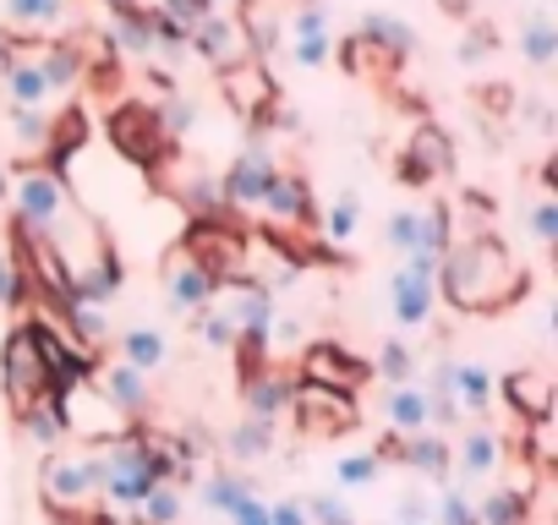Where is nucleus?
<instances>
[{
  "label": "nucleus",
  "mask_w": 558,
  "mask_h": 525,
  "mask_svg": "<svg viewBox=\"0 0 558 525\" xmlns=\"http://www.w3.org/2000/svg\"><path fill=\"white\" fill-rule=\"evenodd\" d=\"M121 291H126L121 257H116V252H99L94 262H83V269L66 274V296H61V302H72V307H110Z\"/></svg>",
  "instance_id": "nucleus-14"
},
{
  "label": "nucleus",
  "mask_w": 558,
  "mask_h": 525,
  "mask_svg": "<svg viewBox=\"0 0 558 525\" xmlns=\"http://www.w3.org/2000/svg\"><path fill=\"white\" fill-rule=\"evenodd\" d=\"M12 192V175H7V164H0V197H7Z\"/></svg>",
  "instance_id": "nucleus-56"
},
{
  "label": "nucleus",
  "mask_w": 558,
  "mask_h": 525,
  "mask_svg": "<svg viewBox=\"0 0 558 525\" xmlns=\"http://www.w3.org/2000/svg\"><path fill=\"white\" fill-rule=\"evenodd\" d=\"M45 503L56 514H88L99 503V443L83 449H50L45 471H39Z\"/></svg>",
  "instance_id": "nucleus-2"
},
{
  "label": "nucleus",
  "mask_w": 558,
  "mask_h": 525,
  "mask_svg": "<svg viewBox=\"0 0 558 525\" xmlns=\"http://www.w3.org/2000/svg\"><path fill=\"white\" fill-rule=\"evenodd\" d=\"M438 296L454 313L493 318V313H504V307H514L525 296V269L504 252V241L493 230L454 235L449 252L438 257Z\"/></svg>",
  "instance_id": "nucleus-1"
},
{
  "label": "nucleus",
  "mask_w": 558,
  "mask_h": 525,
  "mask_svg": "<svg viewBox=\"0 0 558 525\" xmlns=\"http://www.w3.org/2000/svg\"><path fill=\"white\" fill-rule=\"evenodd\" d=\"M329 34V7L324 0H307V7L291 17V39H324Z\"/></svg>",
  "instance_id": "nucleus-48"
},
{
  "label": "nucleus",
  "mask_w": 558,
  "mask_h": 525,
  "mask_svg": "<svg viewBox=\"0 0 558 525\" xmlns=\"http://www.w3.org/2000/svg\"><path fill=\"white\" fill-rule=\"evenodd\" d=\"M476 525H531V503L520 487H493L476 503Z\"/></svg>",
  "instance_id": "nucleus-34"
},
{
  "label": "nucleus",
  "mask_w": 558,
  "mask_h": 525,
  "mask_svg": "<svg viewBox=\"0 0 558 525\" xmlns=\"http://www.w3.org/2000/svg\"><path fill=\"white\" fill-rule=\"evenodd\" d=\"M257 487H252V476H241V471H208L203 476V487H197V498H203V509L208 514H230L241 498H252Z\"/></svg>",
  "instance_id": "nucleus-32"
},
{
  "label": "nucleus",
  "mask_w": 558,
  "mask_h": 525,
  "mask_svg": "<svg viewBox=\"0 0 558 525\" xmlns=\"http://www.w3.org/2000/svg\"><path fill=\"white\" fill-rule=\"evenodd\" d=\"M384 383H416V373H422V356L411 351V340H384V351H378V362H367Z\"/></svg>",
  "instance_id": "nucleus-39"
},
{
  "label": "nucleus",
  "mask_w": 558,
  "mask_h": 525,
  "mask_svg": "<svg viewBox=\"0 0 558 525\" xmlns=\"http://www.w3.org/2000/svg\"><path fill=\"white\" fill-rule=\"evenodd\" d=\"M405 520H422V525H433V498L427 492H411V498H400V525Z\"/></svg>",
  "instance_id": "nucleus-53"
},
{
  "label": "nucleus",
  "mask_w": 558,
  "mask_h": 525,
  "mask_svg": "<svg viewBox=\"0 0 558 525\" xmlns=\"http://www.w3.org/2000/svg\"><path fill=\"white\" fill-rule=\"evenodd\" d=\"M23 296H28V274H23V262H17V252L0 246V307H23Z\"/></svg>",
  "instance_id": "nucleus-44"
},
{
  "label": "nucleus",
  "mask_w": 558,
  "mask_h": 525,
  "mask_svg": "<svg viewBox=\"0 0 558 525\" xmlns=\"http://www.w3.org/2000/svg\"><path fill=\"white\" fill-rule=\"evenodd\" d=\"M17 432L34 443V449H61L66 443V427H61V411H56V394L50 400H39V405H28V411H17Z\"/></svg>",
  "instance_id": "nucleus-29"
},
{
  "label": "nucleus",
  "mask_w": 558,
  "mask_h": 525,
  "mask_svg": "<svg viewBox=\"0 0 558 525\" xmlns=\"http://www.w3.org/2000/svg\"><path fill=\"white\" fill-rule=\"evenodd\" d=\"M110 143H116V154L126 164H143V170L159 164V154H170V143H165V132L154 121V105H137V99L110 110Z\"/></svg>",
  "instance_id": "nucleus-9"
},
{
  "label": "nucleus",
  "mask_w": 558,
  "mask_h": 525,
  "mask_svg": "<svg viewBox=\"0 0 558 525\" xmlns=\"http://www.w3.org/2000/svg\"><path fill=\"white\" fill-rule=\"evenodd\" d=\"M34 56H39V72H45L50 94H72L83 83V50L77 45H45Z\"/></svg>",
  "instance_id": "nucleus-31"
},
{
  "label": "nucleus",
  "mask_w": 558,
  "mask_h": 525,
  "mask_svg": "<svg viewBox=\"0 0 558 525\" xmlns=\"http://www.w3.org/2000/svg\"><path fill=\"white\" fill-rule=\"evenodd\" d=\"M121 362L137 373H159L170 362V340L148 323H132V329H121Z\"/></svg>",
  "instance_id": "nucleus-28"
},
{
  "label": "nucleus",
  "mask_w": 558,
  "mask_h": 525,
  "mask_svg": "<svg viewBox=\"0 0 558 525\" xmlns=\"http://www.w3.org/2000/svg\"><path fill=\"white\" fill-rule=\"evenodd\" d=\"M378 411H384V427L395 438H411V432H427L433 427V394H427V383H389Z\"/></svg>",
  "instance_id": "nucleus-21"
},
{
  "label": "nucleus",
  "mask_w": 558,
  "mask_h": 525,
  "mask_svg": "<svg viewBox=\"0 0 558 525\" xmlns=\"http://www.w3.org/2000/svg\"><path fill=\"white\" fill-rule=\"evenodd\" d=\"M110 50H121V56H154V28H148V7H137V0H126V7H116V23H110Z\"/></svg>",
  "instance_id": "nucleus-27"
},
{
  "label": "nucleus",
  "mask_w": 558,
  "mask_h": 525,
  "mask_svg": "<svg viewBox=\"0 0 558 525\" xmlns=\"http://www.w3.org/2000/svg\"><path fill=\"white\" fill-rule=\"evenodd\" d=\"M356 39H362L378 61H411V56H416V28H411L405 17H395V12H367L362 28H356Z\"/></svg>",
  "instance_id": "nucleus-22"
},
{
  "label": "nucleus",
  "mask_w": 558,
  "mask_h": 525,
  "mask_svg": "<svg viewBox=\"0 0 558 525\" xmlns=\"http://www.w3.org/2000/svg\"><path fill=\"white\" fill-rule=\"evenodd\" d=\"M181 509H186V492H181V481H154L148 487V498L132 509L143 525H175L181 520Z\"/></svg>",
  "instance_id": "nucleus-37"
},
{
  "label": "nucleus",
  "mask_w": 558,
  "mask_h": 525,
  "mask_svg": "<svg viewBox=\"0 0 558 525\" xmlns=\"http://www.w3.org/2000/svg\"><path fill=\"white\" fill-rule=\"evenodd\" d=\"M181 203L197 213V219H225L230 208H225V192H219V175H192L186 186H181Z\"/></svg>",
  "instance_id": "nucleus-40"
},
{
  "label": "nucleus",
  "mask_w": 558,
  "mask_h": 525,
  "mask_svg": "<svg viewBox=\"0 0 558 525\" xmlns=\"http://www.w3.org/2000/svg\"><path fill=\"white\" fill-rule=\"evenodd\" d=\"M405 525H422V520H405Z\"/></svg>",
  "instance_id": "nucleus-58"
},
{
  "label": "nucleus",
  "mask_w": 558,
  "mask_h": 525,
  "mask_svg": "<svg viewBox=\"0 0 558 525\" xmlns=\"http://www.w3.org/2000/svg\"><path fill=\"white\" fill-rule=\"evenodd\" d=\"M225 520H230V525H268V498H257V492H252V498H241Z\"/></svg>",
  "instance_id": "nucleus-52"
},
{
  "label": "nucleus",
  "mask_w": 558,
  "mask_h": 525,
  "mask_svg": "<svg viewBox=\"0 0 558 525\" xmlns=\"http://www.w3.org/2000/svg\"><path fill=\"white\" fill-rule=\"evenodd\" d=\"M257 213L274 224V235L313 230V224H318V213H313V186H307V175H296V170H279V175L268 181V192H263Z\"/></svg>",
  "instance_id": "nucleus-10"
},
{
  "label": "nucleus",
  "mask_w": 558,
  "mask_h": 525,
  "mask_svg": "<svg viewBox=\"0 0 558 525\" xmlns=\"http://www.w3.org/2000/svg\"><path fill=\"white\" fill-rule=\"evenodd\" d=\"M94 383L105 389V400H110V405H116L126 422H143V416H148V405H154L148 373L126 367L121 356H116V362H105V367H94Z\"/></svg>",
  "instance_id": "nucleus-20"
},
{
  "label": "nucleus",
  "mask_w": 558,
  "mask_h": 525,
  "mask_svg": "<svg viewBox=\"0 0 558 525\" xmlns=\"http://www.w3.org/2000/svg\"><path fill=\"white\" fill-rule=\"evenodd\" d=\"M438 307V262L433 257H405L400 269L389 274V313L405 334L427 329Z\"/></svg>",
  "instance_id": "nucleus-6"
},
{
  "label": "nucleus",
  "mask_w": 558,
  "mask_h": 525,
  "mask_svg": "<svg viewBox=\"0 0 558 525\" xmlns=\"http://www.w3.org/2000/svg\"><path fill=\"white\" fill-rule=\"evenodd\" d=\"M291 416H296L302 438H340V432H351L362 422L356 394H335V389H318V383H302L291 394Z\"/></svg>",
  "instance_id": "nucleus-8"
},
{
  "label": "nucleus",
  "mask_w": 558,
  "mask_h": 525,
  "mask_svg": "<svg viewBox=\"0 0 558 525\" xmlns=\"http://www.w3.org/2000/svg\"><path fill=\"white\" fill-rule=\"evenodd\" d=\"M531 235H536L542 246L558 241V203H553V197H542V203L531 208Z\"/></svg>",
  "instance_id": "nucleus-50"
},
{
  "label": "nucleus",
  "mask_w": 558,
  "mask_h": 525,
  "mask_svg": "<svg viewBox=\"0 0 558 525\" xmlns=\"http://www.w3.org/2000/svg\"><path fill=\"white\" fill-rule=\"evenodd\" d=\"M0 77H7L12 105H23V110H45V105H50V83H45V72H39V56H28L23 45L12 50L7 66H0Z\"/></svg>",
  "instance_id": "nucleus-23"
},
{
  "label": "nucleus",
  "mask_w": 558,
  "mask_h": 525,
  "mask_svg": "<svg viewBox=\"0 0 558 525\" xmlns=\"http://www.w3.org/2000/svg\"><path fill=\"white\" fill-rule=\"evenodd\" d=\"M449 432H438V427H427V432H411V438H389V443H378V454L384 460H395V465H405V471H416V476H427V481H449Z\"/></svg>",
  "instance_id": "nucleus-13"
},
{
  "label": "nucleus",
  "mask_w": 558,
  "mask_h": 525,
  "mask_svg": "<svg viewBox=\"0 0 558 525\" xmlns=\"http://www.w3.org/2000/svg\"><path fill=\"white\" fill-rule=\"evenodd\" d=\"M279 443V422H257V416H241L230 432H225V454L235 465H263Z\"/></svg>",
  "instance_id": "nucleus-25"
},
{
  "label": "nucleus",
  "mask_w": 558,
  "mask_h": 525,
  "mask_svg": "<svg viewBox=\"0 0 558 525\" xmlns=\"http://www.w3.org/2000/svg\"><path fill=\"white\" fill-rule=\"evenodd\" d=\"M498 389H504V400H509L520 416H531V422H547V411H553V378H547V373L525 367V373H509Z\"/></svg>",
  "instance_id": "nucleus-26"
},
{
  "label": "nucleus",
  "mask_w": 558,
  "mask_h": 525,
  "mask_svg": "<svg viewBox=\"0 0 558 525\" xmlns=\"http://www.w3.org/2000/svg\"><path fill=\"white\" fill-rule=\"evenodd\" d=\"M291 56H296V66L318 72V66H329V56H335V39H329V34H324V39H291Z\"/></svg>",
  "instance_id": "nucleus-49"
},
{
  "label": "nucleus",
  "mask_w": 558,
  "mask_h": 525,
  "mask_svg": "<svg viewBox=\"0 0 558 525\" xmlns=\"http://www.w3.org/2000/svg\"><path fill=\"white\" fill-rule=\"evenodd\" d=\"M105 7H110V12H116V7H126V0H105Z\"/></svg>",
  "instance_id": "nucleus-57"
},
{
  "label": "nucleus",
  "mask_w": 558,
  "mask_h": 525,
  "mask_svg": "<svg viewBox=\"0 0 558 525\" xmlns=\"http://www.w3.org/2000/svg\"><path fill=\"white\" fill-rule=\"evenodd\" d=\"M268 525H313V520H307V503L302 498H274L268 503Z\"/></svg>",
  "instance_id": "nucleus-51"
},
{
  "label": "nucleus",
  "mask_w": 558,
  "mask_h": 525,
  "mask_svg": "<svg viewBox=\"0 0 558 525\" xmlns=\"http://www.w3.org/2000/svg\"><path fill=\"white\" fill-rule=\"evenodd\" d=\"M384 476V454L378 449H362V454H340L335 460V481L340 487H373Z\"/></svg>",
  "instance_id": "nucleus-42"
},
{
  "label": "nucleus",
  "mask_w": 558,
  "mask_h": 525,
  "mask_svg": "<svg viewBox=\"0 0 558 525\" xmlns=\"http://www.w3.org/2000/svg\"><path fill=\"white\" fill-rule=\"evenodd\" d=\"M411 241H416V208L389 213V219H384V246L400 252V257H411Z\"/></svg>",
  "instance_id": "nucleus-47"
},
{
  "label": "nucleus",
  "mask_w": 558,
  "mask_h": 525,
  "mask_svg": "<svg viewBox=\"0 0 558 525\" xmlns=\"http://www.w3.org/2000/svg\"><path fill=\"white\" fill-rule=\"evenodd\" d=\"M186 50L192 56H203L214 72H225V66H235V61H246V34H241V17H208V23H197L192 34H186Z\"/></svg>",
  "instance_id": "nucleus-19"
},
{
  "label": "nucleus",
  "mask_w": 558,
  "mask_h": 525,
  "mask_svg": "<svg viewBox=\"0 0 558 525\" xmlns=\"http://www.w3.org/2000/svg\"><path fill=\"white\" fill-rule=\"evenodd\" d=\"M291 394H296V383L279 373V367H246V378H241V411L246 416H257V422H279V416H291Z\"/></svg>",
  "instance_id": "nucleus-18"
},
{
  "label": "nucleus",
  "mask_w": 558,
  "mask_h": 525,
  "mask_svg": "<svg viewBox=\"0 0 558 525\" xmlns=\"http://www.w3.org/2000/svg\"><path fill=\"white\" fill-rule=\"evenodd\" d=\"M454 170V148L438 126H416L405 154H400V181L405 186H427V181H444Z\"/></svg>",
  "instance_id": "nucleus-16"
},
{
  "label": "nucleus",
  "mask_w": 558,
  "mask_h": 525,
  "mask_svg": "<svg viewBox=\"0 0 558 525\" xmlns=\"http://www.w3.org/2000/svg\"><path fill=\"white\" fill-rule=\"evenodd\" d=\"M449 394L460 400L465 416H482V411H493V400H498V378H493L482 362H449Z\"/></svg>",
  "instance_id": "nucleus-24"
},
{
  "label": "nucleus",
  "mask_w": 558,
  "mask_h": 525,
  "mask_svg": "<svg viewBox=\"0 0 558 525\" xmlns=\"http://www.w3.org/2000/svg\"><path fill=\"white\" fill-rule=\"evenodd\" d=\"M154 121H159L165 143H186V137H192V126H197V105H192L186 94L165 88V99L154 105Z\"/></svg>",
  "instance_id": "nucleus-36"
},
{
  "label": "nucleus",
  "mask_w": 558,
  "mask_h": 525,
  "mask_svg": "<svg viewBox=\"0 0 558 525\" xmlns=\"http://www.w3.org/2000/svg\"><path fill=\"white\" fill-rule=\"evenodd\" d=\"M12 50H17V39H12L7 28H0V66H7V61H12Z\"/></svg>",
  "instance_id": "nucleus-55"
},
{
  "label": "nucleus",
  "mask_w": 558,
  "mask_h": 525,
  "mask_svg": "<svg viewBox=\"0 0 558 525\" xmlns=\"http://www.w3.org/2000/svg\"><path fill=\"white\" fill-rule=\"evenodd\" d=\"M498 465H504V438L482 422H465L449 449V471H460V481H487Z\"/></svg>",
  "instance_id": "nucleus-17"
},
{
  "label": "nucleus",
  "mask_w": 558,
  "mask_h": 525,
  "mask_svg": "<svg viewBox=\"0 0 558 525\" xmlns=\"http://www.w3.org/2000/svg\"><path fill=\"white\" fill-rule=\"evenodd\" d=\"M433 525H476V503H471V492L454 487V481H444L438 498H433Z\"/></svg>",
  "instance_id": "nucleus-43"
},
{
  "label": "nucleus",
  "mask_w": 558,
  "mask_h": 525,
  "mask_svg": "<svg viewBox=\"0 0 558 525\" xmlns=\"http://www.w3.org/2000/svg\"><path fill=\"white\" fill-rule=\"evenodd\" d=\"M56 411H61L66 438H77V443H110V438H121V432L132 427V422L105 400V389L94 383V373L61 383V389H56Z\"/></svg>",
  "instance_id": "nucleus-4"
},
{
  "label": "nucleus",
  "mask_w": 558,
  "mask_h": 525,
  "mask_svg": "<svg viewBox=\"0 0 558 525\" xmlns=\"http://www.w3.org/2000/svg\"><path fill=\"white\" fill-rule=\"evenodd\" d=\"M7 197L17 208V230L23 235H50L66 219V208L77 203L72 186H66V175L56 164H28L23 175H12V192Z\"/></svg>",
  "instance_id": "nucleus-3"
},
{
  "label": "nucleus",
  "mask_w": 558,
  "mask_h": 525,
  "mask_svg": "<svg viewBox=\"0 0 558 525\" xmlns=\"http://www.w3.org/2000/svg\"><path fill=\"white\" fill-rule=\"evenodd\" d=\"M296 367H302V383H318V389H335V394H356L373 378V367L356 362L345 345H307Z\"/></svg>",
  "instance_id": "nucleus-12"
},
{
  "label": "nucleus",
  "mask_w": 558,
  "mask_h": 525,
  "mask_svg": "<svg viewBox=\"0 0 558 525\" xmlns=\"http://www.w3.org/2000/svg\"><path fill=\"white\" fill-rule=\"evenodd\" d=\"M0 389H7L12 416L56 394V378H50V367H45V356H39V345H34V329H28V323H17V329H12V340H7V351H0Z\"/></svg>",
  "instance_id": "nucleus-5"
},
{
  "label": "nucleus",
  "mask_w": 558,
  "mask_h": 525,
  "mask_svg": "<svg viewBox=\"0 0 558 525\" xmlns=\"http://www.w3.org/2000/svg\"><path fill=\"white\" fill-rule=\"evenodd\" d=\"M279 175V159H274V143L263 137V132H252V143L225 164V175H219V192H225V208L230 213H252L257 203H263V192H268V181Z\"/></svg>",
  "instance_id": "nucleus-7"
},
{
  "label": "nucleus",
  "mask_w": 558,
  "mask_h": 525,
  "mask_svg": "<svg viewBox=\"0 0 558 525\" xmlns=\"http://www.w3.org/2000/svg\"><path fill=\"white\" fill-rule=\"evenodd\" d=\"M192 334H197L208 351H235V323H230V318H225L214 302L192 313Z\"/></svg>",
  "instance_id": "nucleus-41"
},
{
  "label": "nucleus",
  "mask_w": 558,
  "mask_h": 525,
  "mask_svg": "<svg viewBox=\"0 0 558 525\" xmlns=\"http://www.w3.org/2000/svg\"><path fill=\"white\" fill-rule=\"evenodd\" d=\"M214 291H219V280L203 269V262H197L186 246H175V252L165 257V302H170L175 313H197V307H208Z\"/></svg>",
  "instance_id": "nucleus-15"
},
{
  "label": "nucleus",
  "mask_w": 558,
  "mask_h": 525,
  "mask_svg": "<svg viewBox=\"0 0 558 525\" xmlns=\"http://www.w3.org/2000/svg\"><path fill=\"white\" fill-rule=\"evenodd\" d=\"M0 12L23 34H50L66 23V0H0Z\"/></svg>",
  "instance_id": "nucleus-30"
},
{
  "label": "nucleus",
  "mask_w": 558,
  "mask_h": 525,
  "mask_svg": "<svg viewBox=\"0 0 558 525\" xmlns=\"http://www.w3.org/2000/svg\"><path fill=\"white\" fill-rule=\"evenodd\" d=\"M307 520H313V525H356L351 503L335 498V492H313V498H307Z\"/></svg>",
  "instance_id": "nucleus-46"
},
{
  "label": "nucleus",
  "mask_w": 558,
  "mask_h": 525,
  "mask_svg": "<svg viewBox=\"0 0 558 525\" xmlns=\"http://www.w3.org/2000/svg\"><path fill=\"white\" fill-rule=\"evenodd\" d=\"M356 224H362V203H356V192H345V197H335L329 213L318 219V235H324L329 246H351V241H356Z\"/></svg>",
  "instance_id": "nucleus-38"
},
{
  "label": "nucleus",
  "mask_w": 558,
  "mask_h": 525,
  "mask_svg": "<svg viewBox=\"0 0 558 525\" xmlns=\"http://www.w3.org/2000/svg\"><path fill=\"white\" fill-rule=\"evenodd\" d=\"M219 94L230 99V110H235V115H246V121H252V132H257V126H263V115L279 105V88H274L268 66H263V61H252V56L219 72Z\"/></svg>",
  "instance_id": "nucleus-11"
},
{
  "label": "nucleus",
  "mask_w": 558,
  "mask_h": 525,
  "mask_svg": "<svg viewBox=\"0 0 558 525\" xmlns=\"http://www.w3.org/2000/svg\"><path fill=\"white\" fill-rule=\"evenodd\" d=\"M520 56H525L536 72H547V66L558 61V28H553L547 12H531V17L520 23Z\"/></svg>",
  "instance_id": "nucleus-33"
},
{
  "label": "nucleus",
  "mask_w": 558,
  "mask_h": 525,
  "mask_svg": "<svg viewBox=\"0 0 558 525\" xmlns=\"http://www.w3.org/2000/svg\"><path fill=\"white\" fill-rule=\"evenodd\" d=\"M12 137H17V148L23 154H50V137H56V115L50 110H23V105H12Z\"/></svg>",
  "instance_id": "nucleus-35"
},
{
  "label": "nucleus",
  "mask_w": 558,
  "mask_h": 525,
  "mask_svg": "<svg viewBox=\"0 0 558 525\" xmlns=\"http://www.w3.org/2000/svg\"><path fill=\"white\" fill-rule=\"evenodd\" d=\"M154 12H165L170 23H181V28L192 34L197 23H208V17L219 12V0H159V7H154Z\"/></svg>",
  "instance_id": "nucleus-45"
},
{
  "label": "nucleus",
  "mask_w": 558,
  "mask_h": 525,
  "mask_svg": "<svg viewBox=\"0 0 558 525\" xmlns=\"http://www.w3.org/2000/svg\"><path fill=\"white\" fill-rule=\"evenodd\" d=\"M493 45H498V39H493L487 28H476V34H465V39H460V61H482Z\"/></svg>",
  "instance_id": "nucleus-54"
}]
</instances>
